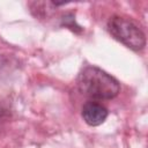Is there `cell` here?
Returning a JSON list of instances; mask_svg holds the SVG:
<instances>
[{"instance_id":"6da1fadb","label":"cell","mask_w":148,"mask_h":148,"mask_svg":"<svg viewBox=\"0 0 148 148\" xmlns=\"http://www.w3.org/2000/svg\"><path fill=\"white\" fill-rule=\"evenodd\" d=\"M76 83L82 94L96 99H111L120 91L119 81L96 66L84 67Z\"/></svg>"},{"instance_id":"7a4b0ae2","label":"cell","mask_w":148,"mask_h":148,"mask_svg":"<svg viewBox=\"0 0 148 148\" xmlns=\"http://www.w3.org/2000/svg\"><path fill=\"white\" fill-rule=\"evenodd\" d=\"M108 30L113 38L134 51L142 50L146 45V36L143 31L130 18L119 15L112 16L108 21Z\"/></svg>"},{"instance_id":"3957f363","label":"cell","mask_w":148,"mask_h":148,"mask_svg":"<svg viewBox=\"0 0 148 148\" xmlns=\"http://www.w3.org/2000/svg\"><path fill=\"white\" fill-rule=\"evenodd\" d=\"M82 118L89 126H98L108 118V109L98 102L89 101L82 108Z\"/></svg>"}]
</instances>
